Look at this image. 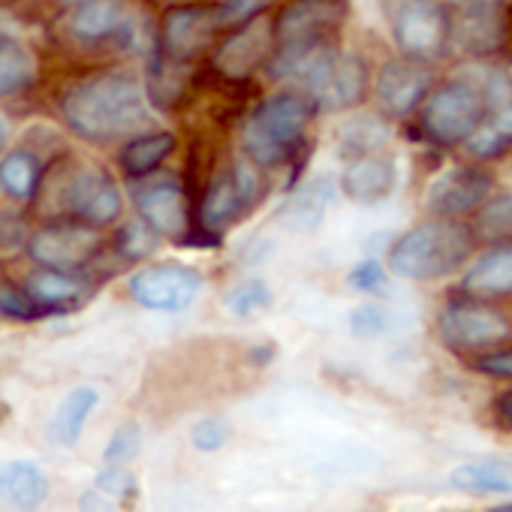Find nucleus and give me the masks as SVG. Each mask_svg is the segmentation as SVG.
Wrapping results in <instances>:
<instances>
[{"instance_id": "nucleus-1", "label": "nucleus", "mask_w": 512, "mask_h": 512, "mask_svg": "<svg viewBox=\"0 0 512 512\" xmlns=\"http://www.w3.org/2000/svg\"><path fill=\"white\" fill-rule=\"evenodd\" d=\"M61 118L79 139L109 145L151 130V103L145 85L133 73L97 70L64 91Z\"/></svg>"}, {"instance_id": "nucleus-2", "label": "nucleus", "mask_w": 512, "mask_h": 512, "mask_svg": "<svg viewBox=\"0 0 512 512\" xmlns=\"http://www.w3.org/2000/svg\"><path fill=\"white\" fill-rule=\"evenodd\" d=\"M317 109L302 91H278L256 103L244 121V157L256 169H281L305 145Z\"/></svg>"}, {"instance_id": "nucleus-3", "label": "nucleus", "mask_w": 512, "mask_h": 512, "mask_svg": "<svg viewBox=\"0 0 512 512\" xmlns=\"http://www.w3.org/2000/svg\"><path fill=\"white\" fill-rule=\"evenodd\" d=\"M476 247V232L461 220L431 217L389 247V272L404 281H437L458 272Z\"/></svg>"}, {"instance_id": "nucleus-4", "label": "nucleus", "mask_w": 512, "mask_h": 512, "mask_svg": "<svg viewBox=\"0 0 512 512\" xmlns=\"http://www.w3.org/2000/svg\"><path fill=\"white\" fill-rule=\"evenodd\" d=\"M260 202V175L250 163H232L211 175L205 184L199 205H196V223L193 229L205 235L211 244L223 238L226 229H232L250 208Z\"/></svg>"}, {"instance_id": "nucleus-5", "label": "nucleus", "mask_w": 512, "mask_h": 512, "mask_svg": "<svg viewBox=\"0 0 512 512\" xmlns=\"http://www.w3.org/2000/svg\"><path fill=\"white\" fill-rule=\"evenodd\" d=\"M455 25L440 0H398L392 10V40L401 58L434 64L449 52Z\"/></svg>"}, {"instance_id": "nucleus-6", "label": "nucleus", "mask_w": 512, "mask_h": 512, "mask_svg": "<svg viewBox=\"0 0 512 512\" xmlns=\"http://www.w3.org/2000/svg\"><path fill=\"white\" fill-rule=\"evenodd\" d=\"M25 250L40 269L52 272H70L82 275L103 250V235L100 229L61 217L52 220L40 229H34L25 241Z\"/></svg>"}, {"instance_id": "nucleus-7", "label": "nucleus", "mask_w": 512, "mask_h": 512, "mask_svg": "<svg viewBox=\"0 0 512 512\" xmlns=\"http://www.w3.org/2000/svg\"><path fill=\"white\" fill-rule=\"evenodd\" d=\"M482 118V94L461 79L434 88L419 106V127L428 142L452 148L464 145Z\"/></svg>"}, {"instance_id": "nucleus-8", "label": "nucleus", "mask_w": 512, "mask_h": 512, "mask_svg": "<svg viewBox=\"0 0 512 512\" xmlns=\"http://www.w3.org/2000/svg\"><path fill=\"white\" fill-rule=\"evenodd\" d=\"M440 341L449 350L473 353V350H497L512 338V323L497 308L479 299H458L449 302L437 317Z\"/></svg>"}, {"instance_id": "nucleus-9", "label": "nucleus", "mask_w": 512, "mask_h": 512, "mask_svg": "<svg viewBox=\"0 0 512 512\" xmlns=\"http://www.w3.org/2000/svg\"><path fill=\"white\" fill-rule=\"evenodd\" d=\"M220 31L223 22L217 4H178L160 22L157 52L169 61L193 64L214 46Z\"/></svg>"}, {"instance_id": "nucleus-10", "label": "nucleus", "mask_w": 512, "mask_h": 512, "mask_svg": "<svg viewBox=\"0 0 512 512\" xmlns=\"http://www.w3.org/2000/svg\"><path fill=\"white\" fill-rule=\"evenodd\" d=\"M202 287V275L184 263H151L133 272L127 281V293L133 296V302L160 314H178L190 308L199 299Z\"/></svg>"}, {"instance_id": "nucleus-11", "label": "nucleus", "mask_w": 512, "mask_h": 512, "mask_svg": "<svg viewBox=\"0 0 512 512\" xmlns=\"http://www.w3.org/2000/svg\"><path fill=\"white\" fill-rule=\"evenodd\" d=\"M139 220H145L160 238H181L193 232L187 190L175 175H145L130 187Z\"/></svg>"}, {"instance_id": "nucleus-12", "label": "nucleus", "mask_w": 512, "mask_h": 512, "mask_svg": "<svg viewBox=\"0 0 512 512\" xmlns=\"http://www.w3.org/2000/svg\"><path fill=\"white\" fill-rule=\"evenodd\" d=\"M61 205L70 220L103 229L121 217L124 199H121L115 178L106 169L82 166L67 178V184L61 190Z\"/></svg>"}, {"instance_id": "nucleus-13", "label": "nucleus", "mask_w": 512, "mask_h": 512, "mask_svg": "<svg viewBox=\"0 0 512 512\" xmlns=\"http://www.w3.org/2000/svg\"><path fill=\"white\" fill-rule=\"evenodd\" d=\"M476 160H497L512 148V76L494 70L482 91V118L464 142Z\"/></svg>"}, {"instance_id": "nucleus-14", "label": "nucleus", "mask_w": 512, "mask_h": 512, "mask_svg": "<svg viewBox=\"0 0 512 512\" xmlns=\"http://www.w3.org/2000/svg\"><path fill=\"white\" fill-rule=\"evenodd\" d=\"M272 52H275V22L272 16L260 13L223 37V43L211 58V67L229 82H244L253 70L266 67Z\"/></svg>"}, {"instance_id": "nucleus-15", "label": "nucleus", "mask_w": 512, "mask_h": 512, "mask_svg": "<svg viewBox=\"0 0 512 512\" xmlns=\"http://www.w3.org/2000/svg\"><path fill=\"white\" fill-rule=\"evenodd\" d=\"M491 175L479 166H452L446 172H440L428 190H425V211L431 217H443V220H458L476 208H482L491 196Z\"/></svg>"}, {"instance_id": "nucleus-16", "label": "nucleus", "mask_w": 512, "mask_h": 512, "mask_svg": "<svg viewBox=\"0 0 512 512\" xmlns=\"http://www.w3.org/2000/svg\"><path fill=\"white\" fill-rule=\"evenodd\" d=\"M431 70L428 64L410 61V58H395L386 61L377 73V106L380 115L386 118H407L413 115L425 97L431 94Z\"/></svg>"}, {"instance_id": "nucleus-17", "label": "nucleus", "mask_w": 512, "mask_h": 512, "mask_svg": "<svg viewBox=\"0 0 512 512\" xmlns=\"http://www.w3.org/2000/svg\"><path fill=\"white\" fill-rule=\"evenodd\" d=\"M368 85H371L368 64L359 55L338 52V58L332 61V67L326 70V76L308 97L317 112L338 115V112L356 109L368 97Z\"/></svg>"}, {"instance_id": "nucleus-18", "label": "nucleus", "mask_w": 512, "mask_h": 512, "mask_svg": "<svg viewBox=\"0 0 512 512\" xmlns=\"http://www.w3.org/2000/svg\"><path fill=\"white\" fill-rule=\"evenodd\" d=\"M341 19H344L341 0H290V4L272 19L275 46L302 43V40H332Z\"/></svg>"}, {"instance_id": "nucleus-19", "label": "nucleus", "mask_w": 512, "mask_h": 512, "mask_svg": "<svg viewBox=\"0 0 512 512\" xmlns=\"http://www.w3.org/2000/svg\"><path fill=\"white\" fill-rule=\"evenodd\" d=\"M70 34L88 46L124 40L133 28V16L127 0H85L70 13Z\"/></svg>"}, {"instance_id": "nucleus-20", "label": "nucleus", "mask_w": 512, "mask_h": 512, "mask_svg": "<svg viewBox=\"0 0 512 512\" xmlns=\"http://www.w3.org/2000/svg\"><path fill=\"white\" fill-rule=\"evenodd\" d=\"M398 184V166L386 154H368L347 163L341 172V193L356 205H374L392 196Z\"/></svg>"}, {"instance_id": "nucleus-21", "label": "nucleus", "mask_w": 512, "mask_h": 512, "mask_svg": "<svg viewBox=\"0 0 512 512\" xmlns=\"http://www.w3.org/2000/svg\"><path fill=\"white\" fill-rule=\"evenodd\" d=\"M22 287L46 317L70 314L91 296V281L85 275L52 272V269H37L34 275H28V281Z\"/></svg>"}, {"instance_id": "nucleus-22", "label": "nucleus", "mask_w": 512, "mask_h": 512, "mask_svg": "<svg viewBox=\"0 0 512 512\" xmlns=\"http://www.w3.org/2000/svg\"><path fill=\"white\" fill-rule=\"evenodd\" d=\"M49 497V476L34 461L0 464V512H34Z\"/></svg>"}, {"instance_id": "nucleus-23", "label": "nucleus", "mask_w": 512, "mask_h": 512, "mask_svg": "<svg viewBox=\"0 0 512 512\" xmlns=\"http://www.w3.org/2000/svg\"><path fill=\"white\" fill-rule=\"evenodd\" d=\"M461 290L467 299H500L512 293V244H494L467 269Z\"/></svg>"}, {"instance_id": "nucleus-24", "label": "nucleus", "mask_w": 512, "mask_h": 512, "mask_svg": "<svg viewBox=\"0 0 512 512\" xmlns=\"http://www.w3.org/2000/svg\"><path fill=\"white\" fill-rule=\"evenodd\" d=\"M100 404V392L91 389V386H79V389H70L64 395V401L58 404L52 422H49V437L55 446L61 449H73L82 434H85V425L91 419V413L97 410Z\"/></svg>"}, {"instance_id": "nucleus-25", "label": "nucleus", "mask_w": 512, "mask_h": 512, "mask_svg": "<svg viewBox=\"0 0 512 512\" xmlns=\"http://www.w3.org/2000/svg\"><path fill=\"white\" fill-rule=\"evenodd\" d=\"M43 157L31 148H13L0 157V190L13 202H34L43 187Z\"/></svg>"}, {"instance_id": "nucleus-26", "label": "nucleus", "mask_w": 512, "mask_h": 512, "mask_svg": "<svg viewBox=\"0 0 512 512\" xmlns=\"http://www.w3.org/2000/svg\"><path fill=\"white\" fill-rule=\"evenodd\" d=\"M389 136H392V130H389V121L383 115L356 112V115H347L338 124V151L347 160L368 157V154H380L386 148Z\"/></svg>"}, {"instance_id": "nucleus-27", "label": "nucleus", "mask_w": 512, "mask_h": 512, "mask_svg": "<svg viewBox=\"0 0 512 512\" xmlns=\"http://www.w3.org/2000/svg\"><path fill=\"white\" fill-rule=\"evenodd\" d=\"M175 151V133L169 130H145L136 133L133 139L124 142L118 160L121 169L130 181H139L145 175H154L160 169V163Z\"/></svg>"}, {"instance_id": "nucleus-28", "label": "nucleus", "mask_w": 512, "mask_h": 512, "mask_svg": "<svg viewBox=\"0 0 512 512\" xmlns=\"http://www.w3.org/2000/svg\"><path fill=\"white\" fill-rule=\"evenodd\" d=\"M332 196H335V181L329 175H317L290 193V199L281 208V217L287 220V226L308 232V229L320 226Z\"/></svg>"}, {"instance_id": "nucleus-29", "label": "nucleus", "mask_w": 512, "mask_h": 512, "mask_svg": "<svg viewBox=\"0 0 512 512\" xmlns=\"http://www.w3.org/2000/svg\"><path fill=\"white\" fill-rule=\"evenodd\" d=\"M449 482L467 494H512V464L503 458L464 461L449 473Z\"/></svg>"}, {"instance_id": "nucleus-30", "label": "nucleus", "mask_w": 512, "mask_h": 512, "mask_svg": "<svg viewBox=\"0 0 512 512\" xmlns=\"http://www.w3.org/2000/svg\"><path fill=\"white\" fill-rule=\"evenodd\" d=\"M187 76H190V64L169 61V58H163L154 49L151 52V61H148L145 82H142L145 85V94H148V103H154L160 109H175L178 100L187 91Z\"/></svg>"}, {"instance_id": "nucleus-31", "label": "nucleus", "mask_w": 512, "mask_h": 512, "mask_svg": "<svg viewBox=\"0 0 512 512\" xmlns=\"http://www.w3.org/2000/svg\"><path fill=\"white\" fill-rule=\"evenodd\" d=\"M37 82V58L34 52L16 40L0 37V97H19Z\"/></svg>"}, {"instance_id": "nucleus-32", "label": "nucleus", "mask_w": 512, "mask_h": 512, "mask_svg": "<svg viewBox=\"0 0 512 512\" xmlns=\"http://www.w3.org/2000/svg\"><path fill=\"white\" fill-rule=\"evenodd\" d=\"M494 10H497V4H470L464 10L458 40L467 52H491L494 46H500Z\"/></svg>"}, {"instance_id": "nucleus-33", "label": "nucleus", "mask_w": 512, "mask_h": 512, "mask_svg": "<svg viewBox=\"0 0 512 512\" xmlns=\"http://www.w3.org/2000/svg\"><path fill=\"white\" fill-rule=\"evenodd\" d=\"M115 244H118V253L124 256V260H133L136 263V260H148V256L157 250L160 235L145 220H130V223H124L118 229Z\"/></svg>"}, {"instance_id": "nucleus-34", "label": "nucleus", "mask_w": 512, "mask_h": 512, "mask_svg": "<svg viewBox=\"0 0 512 512\" xmlns=\"http://www.w3.org/2000/svg\"><path fill=\"white\" fill-rule=\"evenodd\" d=\"M272 305V290L263 284V281H256V278H250V281H241L235 290H229V296H226V308L235 314V317H253V314H260V311H266Z\"/></svg>"}, {"instance_id": "nucleus-35", "label": "nucleus", "mask_w": 512, "mask_h": 512, "mask_svg": "<svg viewBox=\"0 0 512 512\" xmlns=\"http://www.w3.org/2000/svg\"><path fill=\"white\" fill-rule=\"evenodd\" d=\"M0 317L16 320V323H37L46 314L34 305V299L25 293V287L13 281H0Z\"/></svg>"}, {"instance_id": "nucleus-36", "label": "nucleus", "mask_w": 512, "mask_h": 512, "mask_svg": "<svg viewBox=\"0 0 512 512\" xmlns=\"http://www.w3.org/2000/svg\"><path fill=\"white\" fill-rule=\"evenodd\" d=\"M94 488H97V491H103L109 500L124 503V500H130V497L136 494L139 482H136V476H133L130 464H106V467H100V470H97V476H94Z\"/></svg>"}, {"instance_id": "nucleus-37", "label": "nucleus", "mask_w": 512, "mask_h": 512, "mask_svg": "<svg viewBox=\"0 0 512 512\" xmlns=\"http://www.w3.org/2000/svg\"><path fill=\"white\" fill-rule=\"evenodd\" d=\"M479 232L488 238H512V193H500L482 205Z\"/></svg>"}, {"instance_id": "nucleus-38", "label": "nucleus", "mask_w": 512, "mask_h": 512, "mask_svg": "<svg viewBox=\"0 0 512 512\" xmlns=\"http://www.w3.org/2000/svg\"><path fill=\"white\" fill-rule=\"evenodd\" d=\"M139 452H142V428L136 422H124L112 434L103 458H106V464H130Z\"/></svg>"}, {"instance_id": "nucleus-39", "label": "nucleus", "mask_w": 512, "mask_h": 512, "mask_svg": "<svg viewBox=\"0 0 512 512\" xmlns=\"http://www.w3.org/2000/svg\"><path fill=\"white\" fill-rule=\"evenodd\" d=\"M229 434H232V428H229L226 419L208 416V419H199V422L193 425L190 443H193V449H199V452H217V449L226 446Z\"/></svg>"}, {"instance_id": "nucleus-40", "label": "nucleus", "mask_w": 512, "mask_h": 512, "mask_svg": "<svg viewBox=\"0 0 512 512\" xmlns=\"http://www.w3.org/2000/svg\"><path fill=\"white\" fill-rule=\"evenodd\" d=\"M386 329H389V314L380 305H359L350 314V332L362 341L380 338Z\"/></svg>"}, {"instance_id": "nucleus-41", "label": "nucleus", "mask_w": 512, "mask_h": 512, "mask_svg": "<svg viewBox=\"0 0 512 512\" xmlns=\"http://www.w3.org/2000/svg\"><path fill=\"white\" fill-rule=\"evenodd\" d=\"M386 281H389V275H386V269H383L380 260H362V263L350 272V287L359 290V293H365V296L383 293V290H386Z\"/></svg>"}, {"instance_id": "nucleus-42", "label": "nucleus", "mask_w": 512, "mask_h": 512, "mask_svg": "<svg viewBox=\"0 0 512 512\" xmlns=\"http://www.w3.org/2000/svg\"><path fill=\"white\" fill-rule=\"evenodd\" d=\"M266 7H269V0H220L217 4L223 28H238L250 22L253 16L266 13Z\"/></svg>"}, {"instance_id": "nucleus-43", "label": "nucleus", "mask_w": 512, "mask_h": 512, "mask_svg": "<svg viewBox=\"0 0 512 512\" xmlns=\"http://www.w3.org/2000/svg\"><path fill=\"white\" fill-rule=\"evenodd\" d=\"M473 368L485 377L497 380H512V350H491L473 362Z\"/></svg>"}, {"instance_id": "nucleus-44", "label": "nucleus", "mask_w": 512, "mask_h": 512, "mask_svg": "<svg viewBox=\"0 0 512 512\" xmlns=\"http://www.w3.org/2000/svg\"><path fill=\"white\" fill-rule=\"evenodd\" d=\"M79 512H115V500H109L103 491H97L94 485L79 497Z\"/></svg>"}, {"instance_id": "nucleus-45", "label": "nucleus", "mask_w": 512, "mask_h": 512, "mask_svg": "<svg viewBox=\"0 0 512 512\" xmlns=\"http://www.w3.org/2000/svg\"><path fill=\"white\" fill-rule=\"evenodd\" d=\"M494 413H497V419H500L506 428H512V389L503 392V395L494 401Z\"/></svg>"}, {"instance_id": "nucleus-46", "label": "nucleus", "mask_w": 512, "mask_h": 512, "mask_svg": "<svg viewBox=\"0 0 512 512\" xmlns=\"http://www.w3.org/2000/svg\"><path fill=\"white\" fill-rule=\"evenodd\" d=\"M7 136H10V127H7L4 115H0V151H4V145H7Z\"/></svg>"}, {"instance_id": "nucleus-47", "label": "nucleus", "mask_w": 512, "mask_h": 512, "mask_svg": "<svg viewBox=\"0 0 512 512\" xmlns=\"http://www.w3.org/2000/svg\"><path fill=\"white\" fill-rule=\"evenodd\" d=\"M491 512H512V503H509V506H497V509H491Z\"/></svg>"}, {"instance_id": "nucleus-48", "label": "nucleus", "mask_w": 512, "mask_h": 512, "mask_svg": "<svg viewBox=\"0 0 512 512\" xmlns=\"http://www.w3.org/2000/svg\"><path fill=\"white\" fill-rule=\"evenodd\" d=\"M64 4H70V7H79V4H85V0H64Z\"/></svg>"}, {"instance_id": "nucleus-49", "label": "nucleus", "mask_w": 512, "mask_h": 512, "mask_svg": "<svg viewBox=\"0 0 512 512\" xmlns=\"http://www.w3.org/2000/svg\"><path fill=\"white\" fill-rule=\"evenodd\" d=\"M470 4H497V0H470Z\"/></svg>"}, {"instance_id": "nucleus-50", "label": "nucleus", "mask_w": 512, "mask_h": 512, "mask_svg": "<svg viewBox=\"0 0 512 512\" xmlns=\"http://www.w3.org/2000/svg\"><path fill=\"white\" fill-rule=\"evenodd\" d=\"M151 4H163V0H151Z\"/></svg>"}]
</instances>
